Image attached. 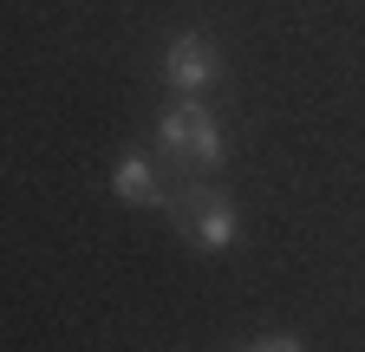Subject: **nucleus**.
Here are the masks:
<instances>
[{
  "label": "nucleus",
  "instance_id": "nucleus-4",
  "mask_svg": "<svg viewBox=\"0 0 365 352\" xmlns=\"http://www.w3.org/2000/svg\"><path fill=\"white\" fill-rule=\"evenodd\" d=\"M190 242L209 248V254L235 248V209H228L222 196H196V209H190Z\"/></svg>",
  "mask_w": 365,
  "mask_h": 352
},
{
  "label": "nucleus",
  "instance_id": "nucleus-2",
  "mask_svg": "<svg viewBox=\"0 0 365 352\" xmlns=\"http://www.w3.org/2000/svg\"><path fill=\"white\" fill-rule=\"evenodd\" d=\"M215 78H222V53H215V39H202V33H176L170 46H163V85H176L182 98L209 92Z\"/></svg>",
  "mask_w": 365,
  "mask_h": 352
},
{
  "label": "nucleus",
  "instance_id": "nucleus-3",
  "mask_svg": "<svg viewBox=\"0 0 365 352\" xmlns=\"http://www.w3.org/2000/svg\"><path fill=\"white\" fill-rule=\"evenodd\" d=\"M111 190L124 196V202H163V176H157V163H150V150H124L118 157V170H111Z\"/></svg>",
  "mask_w": 365,
  "mask_h": 352
},
{
  "label": "nucleus",
  "instance_id": "nucleus-1",
  "mask_svg": "<svg viewBox=\"0 0 365 352\" xmlns=\"http://www.w3.org/2000/svg\"><path fill=\"white\" fill-rule=\"evenodd\" d=\"M157 138H163V150L176 157V163H196V170H215L222 163V124H215V111L202 105V98H182V105H170L163 118H157Z\"/></svg>",
  "mask_w": 365,
  "mask_h": 352
}]
</instances>
